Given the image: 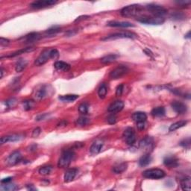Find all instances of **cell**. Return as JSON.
<instances>
[{
  "label": "cell",
  "instance_id": "cell-21",
  "mask_svg": "<svg viewBox=\"0 0 191 191\" xmlns=\"http://www.w3.org/2000/svg\"><path fill=\"white\" fill-rule=\"evenodd\" d=\"M55 68L57 70H60V71H64V72H67L69 71L71 68L70 64H68L67 63L64 62V61H57L54 64Z\"/></svg>",
  "mask_w": 191,
  "mask_h": 191
},
{
  "label": "cell",
  "instance_id": "cell-49",
  "mask_svg": "<svg viewBox=\"0 0 191 191\" xmlns=\"http://www.w3.org/2000/svg\"><path fill=\"white\" fill-rule=\"evenodd\" d=\"M11 179H12V178H11V177L5 178V179H3L2 180V181H1V183H2V184H5V183L11 182Z\"/></svg>",
  "mask_w": 191,
  "mask_h": 191
},
{
  "label": "cell",
  "instance_id": "cell-50",
  "mask_svg": "<svg viewBox=\"0 0 191 191\" xmlns=\"http://www.w3.org/2000/svg\"><path fill=\"white\" fill-rule=\"evenodd\" d=\"M90 17L89 16H79V17H78L76 20H75V22H79L80 20H85V19H88V18Z\"/></svg>",
  "mask_w": 191,
  "mask_h": 191
},
{
  "label": "cell",
  "instance_id": "cell-12",
  "mask_svg": "<svg viewBox=\"0 0 191 191\" xmlns=\"http://www.w3.org/2000/svg\"><path fill=\"white\" fill-rule=\"evenodd\" d=\"M22 160V155L19 151H15L11 154L6 158V163L8 166H14L18 163H20Z\"/></svg>",
  "mask_w": 191,
  "mask_h": 191
},
{
  "label": "cell",
  "instance_id": "cell-8",
  "mask_svg": "<svg viewBox=\"0 0 191 191\" xmlns=\"http://www.w3.org/2000/svg\"><path fill=\"white\" fill-rule=\"evenodd\" d=\"M139 147L146 153H149L154 148V140L151 137H146L139 143Z\"/></svg>",
  "mask_w": 191,
  "mask_h": 191
},
{
  "label": "cell",
  "instance_id": "cell-28",
  "mask_svg": "<svg viewBox=\"0 0 191 191\" xmlns=\"http://www.w3.org/2000/svg\"><path fill=\"white\" fill-rule=\"evenodd\" d=\"M79 98V96L75 94H69V95H64L59 96V99L64 102H72L76 100Z\"/></svg>",
  "mask_w": 191,
  "mask_h": 191
},
{
  "label": "cell",
  "instance_id": "cell-36",
  "mask_svg": "<svg viewBox=\"0 0 191 191\" xmlns=\"http://www.w3.org/2000/svg\"><path fill=\"white\" fill-rule=\"evenodd\" d=\"M52 170V167L51 166H43L39 170V173L42 175H47L51 173Z\"/></svg>",
  "mask_w": 191,
  "mask_h": 191
},
{
  "label": "cell",
  "instance_id": "cell-41",
  "mask_svg": "<svg viewBox=\"0 0 191 191\" xmlns=\"http://www.w3.org/2000/svg\"><path fill=\"white\" fill-rule=\"evenodd\" d=\"M16 104V100L15 99H14V98L7 100L6 102H5V105H6L7 107H8V108L13 107Z\"/></svg>",
  "mask_w": 191,
  "mask_h": 191
},
{
  "label": "cell",
  "instance_id": "cell-10",
  "mask_svg": "<svg viewBox=\"0 0 191 191\" xmlns=\"http://www.w3.org/2000/svg\"><path fill=\"white\" fill-rule=\"evenodd\" d=\"M56 3H57V1H55V0H39V1H34V2L31 3V6L33 8L40 9L52 6Z\"/></svg>",
  "mask_w": 191,
  "mask_h": 191
},
{
  "label": "cell",
  "instance_id": "cell-44",
  "mask_svg": "<svg viewBox=\"0 0 191 191\" xmlns=\"http://www.w3.org/2000/svg\"><path fill=\"white\" fill-rule=\"evenodd\" d=\"M107 121L109 124H111V125H112V124L116 123V116H114V115H111V116H109L108 117H107Z\"/></svg>",
  "mask_w": 191,
  "mask_h": 191
},
{
  "label": "cell",
  "instance_id": "cell-26",
  "mask_svg": "<svg viewBox=\"0 0 191 191\" xmlns=\"http://www.w3.org/2000/svg\"><path fill=\"white\" fill-rule=\"evenodd\" d=\"M128 164L126 163H121L113 167V172L116 174H121L127 170Z\"/></svg>",
  "mask_w": 191,
  "mask_h": 191
},
{
  "label": "cell",
  "instance_id": "cell-11",
  "mask_svg": "<svg viewBox=\"0 0 191 191\" xmlns=\"http://www.w3.org/2000/svg\"><path fill=\"white\" fill-rule=\"evenodd\" d=\"M51 59V55H50V49H45L43 51L41 54L39 55L38 58L34 61V64L36 66H40L45 64L48 61Z\"/></svg>",
  "mask_w": 191,
  "mask_h": 191
},
{
  "label": "cell",
  "instance_id": "cell-43",
  "mask_svg": "<svg viewBox=\"0 0 191 191\" xmlns=\"http://www.w3.org/2000/svg\"><path fill=\"white\" fill-rule=\"evenodd\" d=\"M123 89H124L123 84L118 85L116 88V95L117 96H121L122 94V92H123Z\"/></svg>",
  "mask_w": 191,
  "mask_h": 191
},
{
  "label": "cell",
  "instance_id": "cell-34",
  "mask_svg": "<svg viewBox=\"0 0 191 191\" xmlns=\"http://www.w3.org/2000/svg\"><path fill=\"white\" fill-rule=\"evenodd\" d=\"M0 189L3 191H13L16 190V187L15 184H14L8 182L5 184H2Z\"/></svg>",
  "mask_w": 191,
  "mask_h": 191
},
{
  "label": "cell",
  "instance_id": "cell-54",
  "mask_svg": "<svg viewBox=\"0 0 191 191\" xmlns=\"http://www.w3.org/2000/svg\"><path fill=\"white\" fill-rule=\"evenodd\" d=\"M184 38H187V39H190V31H189V32L187 33L186 35H185Z\"/></svg>",
  "mask_w": 191,
  "mask_h": 191
},
{
  "label": "cell",
  "instance_id": "cell-51",
  "mask_svg": "<svg viewBox=\"0 0 191 191\" xmlns=\"http://www.w3.org/2000/svg\"><path fill=\"white\" fill-rule=\"evenodd\" d=\"M144 52H145V53L146 54V55H148V56H150V57H152V56H153L152 52L150 51L149 49H144Z\"/></svg>",
  "mask_w": 191,
  "mask_h": 191
},
{
  "label": "cell",
  "instance_id": "cell-39",
  "mask_svg": "<svg viewBox=\"0 0 191 191\" xmlns=\"http://www.w3.org/2000/svg\"><path fill=\"white\" fill-rule=\"evenodd\" d=\"M60 31H61L60 27L54 26L52 28H51V29H48V30L46 31V33L49 34H57V32H59Z\"/></svg>",
  "mask_w": 191,
  "mask_h": 191
},
{
  "label": "cell",
  "instance_id": "cell-37",
  "mask_svg": "<svg viewBox=\"0 0 191 191\" xmlns=\"http://www.w3.org/2000/svg\"><path fill=\"white\" fill-rule=\"evenodd\" d=\"M34 102L33 100H26V101H24L23 102V108L25 111H29L31 109H32L34 106Z\"/></svg>",
  "mask_w": 191,
  "mask_h": 191
},
{
  "label": "cell",
  "instance_id": "cell-6",
  "mask_svg": "<svg viewBox=\"0 0 191 191\" xmlns=\"http://www.w3.org/2000/svg\"><path fill=\"white\" fill-rule=\"evenodd\" d=\"M138 38L136 34L131 32V31H122V32L114 33V34H110L108 36H106L105 38L102 39V40H115V39L119 38H130L134 39Z\"/></svg>",
  "mask_w": 191,
  "mask_h": 191
},
{
  "label": "cell",
  "instance_id": "cell-14",
  "mask_svg": "<svg viewBox=\"0 0 191 191\" xmlns=\"http://www.w3.org/2000/svg\"><path fill=\"white\" fill-rule=\"evenodd\" d=\"M24 138V136L23 134H13L10 135H6V136H3L1 138L0 140V143L2 145L3 144L7 143L8 142H16L20 141L22 139Z\"/></svg>",
  "mask_w": 191,
  "mask_h": 191
},
{
  "label": "cell",
  "instance_id": "cell-46",
  "mask_svg": "<svg viewBox=\"0 0 191 191\" xmlns=\"http://www.w3.org/2000/svg\"><path fill=\"white\" fill-rule=\"evenodd\" d=\"M9 43H10V41H9V40H8V39H5L3 38H0V45H1L2 46L8 45Z\"/></svg>",
  "mask_w": 191,
  "mask_h": 191
},
{
  "label": "cell",
  "instance_id": "cell-1",
  "mask_svg": "<svg viewBox=\"0 0 191 191\" xmlns=\"http://www.w3.org/2000/svg\"><path fill=\"white\" fill-rule=\"evenodd\" d=\"M143 8L140 5L134 4L128 5L121 10V15L124 17H139L142 15Z\"/></svg>",
  "mask_w": 191,
  "mask_h": 191
},
{
  "label": "cell",
  "instance_id": "cell-4",
  "mask_svg": "<svg viewBox=\"0 0 191 191\" xmlns=\"http://www.w3.org/2000/svg\"><path fill=\"white\" fill-rule=\"evenodd\" d=\"M146 10L149 11L150 14L152 16H161L163 17L165 14L167 13V10L164 8L162 5H159L157 4H149L146 6Z\"/></svg>",
  "mask_w": 191,
  "mask_h": 191
},
{
  "label": "cell",
  "instance_id": "cell-13",
  "mask_svg": "<svg viewBox=\"0 0 191 191\" xmlns=\"http://www.w3.org/2000/svg\"><path fill=\"white\" fill-rule=\"evenodd\" d=\"M47 95V86L46 85H40L35 90L34 93V99L35 101H41Z\"/></svg>",
  "mask_w": 191,
  "mask_h": 191
},
{
  "label": "cell",
  "instance_id": "cell-42",
  "mask_svg": "<svg viewBox=\"0 0 191 191\" xmlns=\"http://www.w3.org/2000/svg\"><path fill=\"white\" fill-rule=\"evenodd\" d=\"M50 55H51V59L58 58L59 57L58 51L55 49H50Z\"/></svg>",
  "mask_w": 191,
  "mask_h": 191
},
{
  "label": "cell",
  "instance_id": "cell-3",
  "mask_svg": "<svg viewBox=\"0 0 191 191\" xmlns=\"http://www.w3.org/2000/svg\"><path fill=\"white\" fill-rule=\"evenodd\" d=\"M137 20L140 23L147 25H161L164 23L165 20L164 17L155 16L149 15H141L137 18Z\"/></svg>",
  "mask_w": 191,
  "mask_h": 191
},
{
  "label": "cell",
  "instance_id": "cell-40",
  "mask_svg": "<svg viewBox=\"0 0 191 191\" xmlns=\"http://www.w3.org/2000/svg\"><path fill=\"white\" fill-rule=\"evenodd\" d=\"M180 145L181 146H183L184 148H186V149H190V139L187 138L185 139L180 143Z\"/></svg>",
  "mask_w": 191,
  "mask_h": 191
},
{
  "label": "cell",
  "instance_id": "cell-38",
  "mask_svg": "<svg viewBox=\"0 0 191 191\" xmlns=\"http://www.w3.org/2000/svg\"><path fill=\"white\" fill-rule=\"evenodd\" d=\"M89 110V105L88 103L84 102L81 103L79 107V111L82 114H88Z\"/></svg>",
  "mask_w": 191,
  "mask_h": 191
},
{
  "label": "cell",
  "instance_id": "cell-2",
  "mask_svg": "<svg viewBox=\"0 0 191 191\" xmlns=\"http://www.w3.org/2000/svg\"><path fill=\"white\" fill-rule=\"evenodd\" d=\"M74 157H75V153L73 150H64L57 162V166L60 168L68 167L74 159Z\"/></svg>",
  "mask_w": 191,
  "mask_h": 191
},
{
  "label": "cell",
  "instance_id": "cell-55",
  "mask_svg": "<svg viewBox=\"0 0 191 191\" xmlns=\"http://www.w3.org/2000/svg\"><path fill=\"white\" fill-rule=\"evenodd\" d=\"M3 73H4V70H3L2 67H1V78L3 77Z\"/></svg>",
  "mask_w": 191,
  "mask_h": 191
},
{
  "label": "cell",
  "instance_id": "cell-18",
  "mask_svg": "<svg viewBox=\"0 0 191 191\" xmlns=\"http://www.w3.org/2000/svg\"><path fill=\"white\" fill-rule=\"evenodd\" d=\"M124 107V103L123 102L120 101V100H117V101H115L113 102L110 106L108 107V110L109 112L111 113H118L120 111H121Z\"/></svg>",
  "mask_w": 191,
  "mask_h": 191
},
{
  "label": "cell",
  "instance_id": "cell-27",
  "mask_svg": "<svg viewBox=\"0 0 191 191\" xmlns=\"http://www.w3.org/2000/svg\"><path fill=\"white\" fill-rule=\"evenodd\" d=\"M28 65V61L25 59H20L19 61L16 62L15 66V70L17 73H20Z\"/></svg>",
  "mask_w": 191,
  "mask_h": 191
},
{
  "label": "cell",
  "instance_id": "cell-5",
  "mask_svg": "<svg viewBox=\"0 0 191 191\" xmlns=\"http://www.w3.org/2000/svg\"><path fill=\"white\" fill-rule=\"evenodd\" d=\"M165 175V172L161 169H150L143 172V177L149 179H160L164 178Z\"/></svg>",
  "mask_w": 191,
  "mask_h": 191
},
{
  "label": "cell",
  "instance_id": "cell-29",
  "mask_svg": "<svg viewBox=\"0 0 191 191\" xmlns=\"http://www.w3.org/2000/svg\"><path fill=\"white\" fill-rule=\"evenodd\" d=\"M187 123V121H186V120H181V121L176 122L170 126L169 130H170V131H174L177 130V129H180V128H182L184 125H186Z\"/></svg>",
  "mask_w": 191,
  "mask_h": 191
},
{
  "label": "cell",
  "instance_id": "cell-52",
  "mask_svg": "<svg viewBox=\"0 0 191 191\" xmlns=\"http://www.w3.org/2000/svg\"><path fill=\"white\" fill-rule=\"evenodd\" d=\"M47 116V114H43V115H40V116H38V117L36 118V120H38V121H40V120H44L45 119L46 116Z\"/></svg>",
  "mask_w": 191,
  "mask_h": 191
},
{
  "label": "cell",
  "instance_id": "cell-17",
  "mask_svg": "<svg viewBox=\"0 0 191 191\" xmlns=\"http://www.w3.org/2000/svg\"><path fill=\"white\" fill-rule=\"evenodd\" d=\"M78 171H79V170H78V169L76 168H72L66 170L64 176V182L69 183L73 181L78 174Z\"/></svg>",
  "mask_w": 191,
  "mask_h": 191
},
{
  "label": "cell",
  "instance_id": "cell-15",
  "mask_svg": "<svg viewBox=\"0 0 191 191\" xmlns=\"http://www.w3.org/2000/svg\"><path fill=\"white\" fill-rule=\"evenodd\" d=\"M171 106L172 109L179 114H183L187 112V105H185L184 103L181 102L174 101L171 104Z\"/></svg>",
  "mask_w": 191,
  "mask_h": 191
},
{
  "label": "cell",
  "instance_id": "cell-32",
  "mask_svg": "<svg viewBox=\"0 0 191 191\" xmlns=\"http://www.w3.org/2000/svg\"><path fill=\"white\" fill-rule=\"evenodd\" d=\"M107 85L105 84V83H102V84L99 86V89H98V95H99L100 99H105V96L107 95Z\"/></svg>",
  "mask_w": 191,
  "mask_h": 191
},
{
  "label": "cell",
  "instance_id": "cell-19",
  "mask_svg": "<svg viewBox=\"0 0 191 191\" xmlns=\"http://www.w3.org/2000/svg\"><path fill=\"white\" fill-rule=\"evenodd\" d=\"M104 145V142L101 140H96L92 144L90 148V152L92 155H97L101 152Z\"/></svg>",
  "mask_w": 191,
  "mask_h": 191
},
{
  "label": "cell",
  "instance_id": "cell-20",
  "mask_svg": "<svg viewBox=\"0 0 191 191\" xmlns=\"http://www.w3.org/2000/svg\"><path fill=\"white\" fill-rule=\"evenodd\" d=\"M107 25L111 27H120V28H129L134 27V25L129 22H120V21H110L107 23Z\"/></svg>",
  "mask_w": 191,
  "mask_h": 191
},
{
  "label": "cell",
  "instance_id": "cell-53",
  "mask_svg": "<svg viewBox=\"0 0 191 191\" xmlns=\"http://www.w3.org/2000/svg\"><path fill=\"white\" fill-rule=\"evenodd\" d=\"M27 189L29 190H36V188L33 187V185H29V186H27Z\"/></svg>",
  "mask_w": 191,
  "mask_h": 191
},
{
  "label": "cell",
  "instance_id": "cell-23",
  "mask_svg": "<svg viewBox=\"0 0 191 191\" xmlns=\"http://www.w3.org/2000/svg\"><path fill=\"white\" fill-rule=\"evenodd\" d=\"M40 39V34L38 32H31L25 37V41L27 43H33L38 41Z\"/></svg>",
  "mask_w": 191,
  "mask_h": 191
},
{
  "label": "cell",
  "instance_id": "cell-31",
  "mask_svg": "<svg viewBox=\"0 0 191 191\" xmlns=\"http://www.w3.org/2000/svg\"><path fill=\"white\" fill-rule=\"evenodd\" d=\"M34 49V47H27V48H24V49H20L18 50V51L15 52L14 53H11V55H7V57H16L17 56V55H21V54H24L25 52H31L33 51V50Z\"/></svg>",
  "mask_w": 191,
  "mask_h": 191
},
{
  "label": "cell",
  "instance_id": "cell-9",
  "mask_svg": "<svg viewBox=\"0 0 191 191\" xmlns=\"http://www.w3.org/2000/svg\"><path fill=\"white\" fill-rule=\"evenodd\" d=\"M123 138L125 140L126 143L129 146L134 145L135 141H136V138H135V131L133 128L129 127L124 131L123 132Z\"/></svg>",
  "mask_w": 191,
  "mask_h": 191
},
{
  "label": "cell",
  "instance_id": "cell-30",
  "mask_svg": "<svg viewBox=\"0 0 191 191\" xmlns=\"http://www.w3.org/2000/svg\"><path fill=\"white\" fill-rule=\"evenodd\" d=\"M116 58H117V55H114V54H111V55L103 57L101 59V62L102 64H107L114 62V61L116 60Z\"/></svg>",
  "mask_w": 191,
  "mask_h": 191
},
{
  "label": "cell",
  "instance_id": "cell-47",
  "mask_svg": "<svg viewBox=\"0 0 191 191\" xmlns=\"http://www.w3.org/2000/svg\"><path fill=\"white\" fill-rule=\"evenodd\" d=\"M176 4L180 6H187L190 4V1H178L176 2Z\"/></svg>",
  "mask_w": 191,
  "mask_h": 191
},
{
  "label": "cell",
  "instance_id": "cell-48",
  "mask_svg": "<svg viewBox=\"0 0 191 191\" xmlns=\"http://www.w3.org/2000/svg\"><path fill=\"white\" fill-rule=\"evenodd\" d=\"M137 127L139 130H143L145 129V122H137Z\"/></svg>",
  "mask_w": 191,
  "mask_h": 191
},
{
  "label": "cell",
  "instance_id": "cell-16",
  "mask_svg": "<svg viewBox=\"0 0 191 191\" xmlns=\"http://www.w3.org/2000/svg\"><path fill=\"white\" fill-rule=\"evenodd\" d=\"M164 164L169 168H175L179 166V160L173 155H169L164 158Z\"/></svg>",
  "mask_w": 191,
  "mask_h": 191
},
{
  "label": "cell",
  "instance_id": "cell-35",
  "mask_svg": "<svg viewBox=\"0 0 191 191\" xmlns=\"http://www.w3.org/2000/svg\"><path fill=\"white\" fill-rule=\"evenodd\" d=\"M90 122V120L89 118L86 117V116H81L79 119H77L75 121V124L79 126H85Z\"/></svg>",
  "mask_w": 191,
  "mask_h": 191
},
{
  "label": "cell",
  "instance_id": "cell-33",
  "mask_svg": "<svg viewBox=\"0 0 191 191\" xmlns=\"http://www.w3.org/2000/svg\"><path fill=\"white\" fill-rule=\"evenodd\" d=\"M153 116H163L165 115V108L164 107H157L152 109L151 112Z\"/></svg>",
  "mask_w": 191,
  "mask_h": 191
},
{
  "label": "cell",
  "instance_id": "cell-22",
  "mask_svg": "<svg viewBox=\"0 0 191 191\" xmlns=\"http://www.w3.org/2000/svg\"><path fill=\"white\" fill-rule=\"evenodd\" d=\"M131 118H132V120L136 122H141L146 121V120H147V116H146L145 113L138 111V112L134 113V114H132V116H131Z\"/></svg>",
  "mask_w": 191,
  "mask_h": 191
},
{
  "label": "cell",
  "instance_id": "cell-25",
  "mask_svg": "<svg viewBox=\"0 0 191 191\" xmlns=\"http://www.w3.org/2000/svg\"><path fill=\"white\" fill-rule=\"evenodd\" d=\"M181 187L183 190L190 191L191 190V179L190 177H185L181 181Z\"/></svg>",
  "mask_w": 191,
  "mask_h": 191
},
{
  "label": "cell",
  "instance_id": "cell-24",
  "mask_svg": "<svg viewBox=\"0 0 191 191\" xmlns=\"http://www.w3.org/2000/svg\"><path fill=\"white\" fill-rule=\"evenodd\" d=\"M152 156L149 155V154H146L144 155L143 156H142L139 160V165L140 166H148L150 163L152 162Z\"/></svg>",
  "mask_w": 191,
  "mask_h": 191
},
{
  "label": "cell",
  "instance_id": "cell-7",
  "mask_svg": "<svg viewBox=\"0 0 191 191\" xmlns=\"http://www.w3.org/2000/svg\"><path fill=\"white\" fill-rule=\"evenodd\" d=\"M129 72V69L126 66L120 65L111 72L109 76L111 79H118L126 75Z\"/></svg>",
  "mask_w": 191,
  "mask_h": 191
},
{
  "label": "cell",
  "instance_id": "cell-45",
  "mask_svg": "<svg viewBox=\"0 0 191 191\" xmlns=\"http://www.w3.org/2000/svg\"><path fill=\"white\" fill-rule=\"evenodd\" d=\"M41 132V129L40 128H36L32 132V138H38Z\"/></svg>",
  "mask_w": 191,
  "mask_h": 191
}]
</instances>
